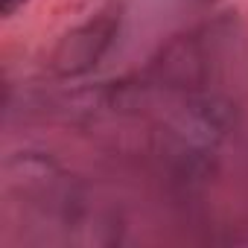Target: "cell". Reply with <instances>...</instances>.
Segmentation results:
<instances>
[{
    "mask_svg": "<svg viewBox=\"0 0 248 248\" xmlns=\"http://www.w3.org/2000/svg\"><path fill=\"white\" fill-rule=\"evenodd\" d=\"M24 3H27V0H0V15H3V18H12Z\"/></svg>",
    "mask_w": 248,
    "mask_h": 248,
    "instance_id": "obj_2",
    "label": "cell"
},
{
    "mask_svg": "<svg viewBox=\"0 0 248 248\" xmlns=\"http://www.w3.org/2000/svg\"><path fill=\"white\" fill-rule=\"evenodd\" d=\"M120 27V15L117 12H99L96 18L85 21L82 27L70 30L53 50V70L59 76H79L88 73L111 47L114 35Z\"/></svg>",
    "mask_w": 248,
    "mask_h": 248,
    "instance_id": "obj_1",
    "label": "cell"
}]
</instances>
